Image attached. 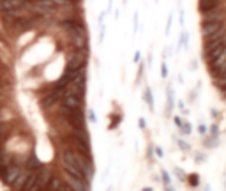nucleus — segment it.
Here are the masks:
<instances>
[{"mask_svg":"<svg viewBox=\"0 0 226 191\" xmlns=\"http://www.w3.org/2000/svg\"><path fill=\"white\" fill-rule=\"evenodd\" d=\"M177 145L182 149V150H185V152H187V150H191V145H189V143H185L184 140H177Z\"/></svg>","mask_w":226,"mask_h":191,"instance_id":"dca6fc26","label":"nucleus"},{"mask_svg":"<svg viewBox=\"0 0 226 191\" xmlns=\"http://www.w3.org/2000/svg\"><path fill=\"white\" fill-rule=\"evenodd\" d=\"M51 177H53V170H51L48 165H43V167L37 170V179H36L34 191H46Z\"/></svg>","mask_w":226,"mask_h":191,"instance_id":"f03ea898","label":"nucleus"},{"mask_svg":"<svg viewBox=\"0 0 226 191\" xmlns=\"http://www.w3.org/2000/svg\"><path fill=\"white\" fill-rule=\"evenodd\" d=\"M200 28H202V37H207L221 28H226V20H202Z\"/></svg>","mask_w":226,"mask_h":191,"instance_id":"7ed1b4c3","label":"nucleus"},{"mask_svg":"<svg viewBox=\"0 0 226 191\" xmlns=\"http://www.w3.org/2000/svg\"><path fill=\"white\" fill-rule=\"evenodd\" d=\"M173 122H175V126H177V128H178V129H180V128H182V119H180V117H175V119H173Z\"/></svg>","mask_w":226,"mask_h":191,"instance_id":"6ab92c4d","label":"nucleus"},{"mask_svg":"<svg viewBox=\"0 0 226 191\" xmlns=\"http://www.w3.org/2000/svg\"><path fill=\"white\" fill-rule=\"evenodd\" d=\"M207 126H205V124H200V126H198V133H200V135H202V136H205V135H207Z\"/></svg>","mask_w":226,"mask_h":191,"instance_id":"a211bd4d","label":"nucleus"},{"mask_svg":"<svg viewBox=\"0 0 226 191\" xmlns=\"http://www.w3.org/2000/svg\"><path fill=\"white\" fill-rule=\"evenodd\" d=\"M210 135L212 136H219V126H217V124H212V128H210Z\"/></svg>","mask_w":226,"mask_h":191,"instance_id":"f3484780","label":"nucleus"},{"mask_svg":"<svg viewBox=\"0 0 226 191\" xmlns=\"http://www.w3.org/2000/svg\"><path fill=\"white\" fill-rule=\"evenodd\" d=\"M187 182H189L193 188H196V186L200 184V175H198V173H191V175H187Z\"/></svg>","mask_w":226,"mask_h":191,"instance_id":"9d476101","label":"nucleus"},{"mask_svg":"<svg viewBox=\"0 0 226 191\" xmlns=\"http://www.w3.org/2000/svg\"><path fill=\"white\" fill-rule=\"evenodd\" d=\"M19 172H21V167L16 165V163H11V165L6 168V173H4V177H2V184L7 186V188H11V184L16 180V177L19 175Z\"/></svg>","mask_w":226,"mask_h":191,"instance_id":"39448f33","label":"nucleus"},{"mask_svg":"<svg viewBox=\"0 0 226 191\" xmlns=\"http://www.w3.org/2000/svg\"><path fill=\"white\" fill-rule=\"evenodd\" d=\"M219 6H224V0H198V11H200V14L212 11V9H215Z\"/></svg>","mask_w":226,"mask_h":191,"instance_id":"423d86ee","label":"nucleus"},{"mask_svg":"<svg viewBox=\"0 0 226 191\" xmlns=\"http://www.w3.org/2000/svg\"><path fill=\"white\" fill-rule=\"evenodd\" d=\"M145 101L148 103L150 110H152V108H154V99H152V92H150V89H147V90H145Z\"/></svg>","mask_w":226,"mask_h":191,"instance_id":"4468645a","label":"nucleus"},{"mask_svg":"<svg viewBox=\"0 0 226 191\" xmlns=\"http://www.w3.org/2000/svg\"><path fill=\"white\" fill-rule=\"evenodd\" d=\"M12 87H0V101L4 103H11V98H12Z\"/></svg>","mask_w":226,"mask_h":191,"instance_id":"6e6552de","label":"nucleus"},{"mask_svg":"<svg viewBox=\"0 0 226 191\" xmlns=\"http://www.w3.org/2000/svg\"><path fill=\"white\" fill-rule=\"evenodd\" d=\"M173 173L177 175L178 180H182V182H184V180H187V173L184 172L182 168H177V167H175V168H173Z\"/></svg>","mask_w":226,"mask_h":191,"instance_id":"9b49d317","label":"nucleus"},{"mask_svg":"<svg viewBox=\"0 0 226 191\" xmlns=\"http://www.w3.org/2000/svg\"><path fill=\"white\" fill-rule=\"evenodd\" d=\"M44 163H41V161L37 159L36 152H34V149H32L30 152H28V158H27V163H25V168H28L30 172H36V170H39V168L43 167Z\"/></svg>","mask_w":226,"mask_h":191,"instance_id":"0eeeda50","label":"nucleus"},{"mask_svg":"<svg viewBox=\"0 0 226 191\" xmlns=\"http://www.w3.org/2000/svg\"><path fill=\"white\" fill-rule=\"evenodd\" d=\"M60 175H62V179L67 182V186L73 191H92L90 189V182L81 180V179H76L74 175H71V173H67V172H64V170H62Z\"/></svg>","mask_w":226,"mask_h":191,"instance_id":"20e7f679","label":"nucleus"},{"mask_svg":"<svg viewBox=\"0 0 226 191\" xmlns=\"http://www.w3.org/2000/svg\"><path fill=\"white\" fill-rule=\"evenodd\" d=\"M0 87H12V78L9 71L0 73Z\"/></svg>","mask_w":226,"mask_h":191,"instance_id":"1a4fd4ad","label":"nucleus"},{"mask_svg":"<svg viewBox=\"0 0 226 191\" xmlns=\"http://www.w3.org/2000/svg\"><path fill=\"white\" fill-rule=\"evenodd\" d=\"M161 177H163V182H164V186H170V184H171L170 173L166 172V170H163V172H161Z\"/></svg>","mask_w":226,"mask_h":191,"instance_id":"2eb2a0df","label":"nucleus"},{"mask_svg":"<svg viewBox=\"0 0 226 191\" xmlns=\"http://www.w3.org/2000/svg\"><path fill=\"white\" fill-rule=\"evenodd\" d=\"M191 131H193V126H191L189 122H184L182 124V128H180V133H182V135H191Z\"/></svg>","mask_w":226,"mask_h":191,"instance_id":"f8f14e48","label":"nucleus"},{"mask_svg":"<svg viewBox=\"0 0 226 191\" xmlns=\"http://www.w3.org/2000/svg\"><path fill=\"white\" fill-rule=\"evenodd\" d=\"M140 128L141 129H145V120H143V119H140Z\"/></svg>","mask_w":226,"mask_h":191,"instance_id":"4be33fe9","label":"nucleus"},{"mask_svg":"<svg viewBox=\"0 0 226 191\" xmlns=\"http://www.w3.org/2000/svg\"><path fill=\"white\" fill-rule=\"evenodd\" d=\"M120 119H122V115H111V122H110V129H115L117 126H118V122H120Z\"/></svg>","mask_w":226,"mask_h":191,"instance_id":"ddd939ff","label":"nucleus"},{"mask_svg":"<svg viewBox=\"0 0 226 191\" xmlns=\"http://www.w3.org/2000/svg\"><path fill=\"white\" fill-rule=\"evenodd\" d=\"M156 154H157L159 158H163V154H164V152H163V149H161V147H156Z\"/></svg>","mask_w":226,"mask_h":191,"instance_id":"412c9836","label":"nucleus"},{"mask_svg":"<svg viewBox=\"0 0 226 191\" xmlns=\"http://www.w3.org/2000/svg\"><path fill=\"white\" fill-rule=\"evenodd\" d=\"M161 74H163V78H166V76H168V69H166V64H163V66H161Z\"/></svg>","mask_w":226,"mask_h":191,"instance_id":"aec40b11","label":"nucleus"},{"mask_svg":"<svg viewBox=\"0 0 226 191\" xmlns=\"http://www.w3.org/2000/svg\"><path fill=\"white\" fill-rule=\"evenodd\" d=\"M141 191H154V189H152V188H143Z\"/></svg>","mask_w":226,"mask_h":191,"instance_id":"5701e85b","label":"nucleus"},{"mask_svg":"<svg viewBox=\"0 0 226 191\" xmlns=\"http://www.w3.org/2000/svg\"><path fill=\"white\" fill-rule=\"evenodd\" d=\"M66 57H67V60H66V71H79V69L87 67L88 48H83V50L69 48Z\"/></svg>","mask_w":226,"mask_h":191,"instance_id":"f257e3e1","label":"nucleus"}]
</instances>
